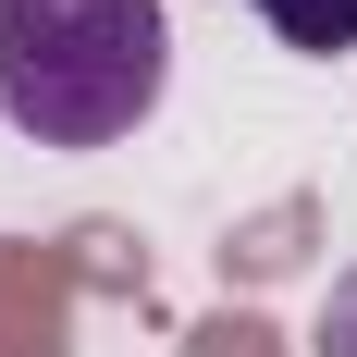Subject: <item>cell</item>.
<instances>
[{
    "instance_id": "obj_1",
    "label": "cell",
    "mask_w": 357,
    "mask_h": 357,
    "mask_svg": "<svg viewBox=\"0 0 357 357\" xmlns=\"http://www.w3.org/2000/svg\"><path fill=\"white\" fill-rule=\"evenodd\" d=\"M173 86L160 0H0V123L37 148H123Z\"/></svg>"
},
{
    "instance_id": "obj_3",
    "label": "cell",
    "mask_w": 357,
    "mask_h": 357,
    "mask_svg": "<svg viewBox=\"0 0 357 357\" xmlns=\"http://www.w3.org/2000/svg\"><path fill=\"white\" fill-rule=\"evenodd\" d=\"M308 357H357V271L321 296V333H308Z\"/></svg>"
},
{
    "instance_id": "obj_2",
    "label": "cell",
    "mask_w": 357,
    "mask_h": 357,
    "mask_svg": "<svg viewBox=\"0 0 357 357\" xmlns=\"http://www.w3.org/2000/svg\"><path fill=\"white\" fill-rule=\"evenodd\" d=\"M259 25L284 37V50H357V0H259Z\"/></svg>"
}]
</instances>
